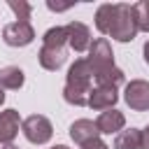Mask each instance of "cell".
Masks as SVG:
<instances>
[{"label":"cell","instance_id":"7","mask_svg":"<svg viewBox=\"0 0 149 149\" xmlns=\"http://www.w3.org/2000/svg\"><path fill=\"white\" fill-rule=\"evenodd\" d=\"M65 30H68V47H70L72 51L81 54V51H86V49L91 47V30H88L86 23H81V21H70V23L65 26Z\"/></svg>","mask_w":149,"mask_h":149},{"label":"cell","instance_id":"12","mask_svg":"<svg viewBox=\"0 0 149 149\" xmlns=\"http://www.w3.org/2000/svg\"><path fill=\"white\" fill-rule=\"evenodd\" d=\"M95 126H98V130L105 133V135L121 133L123 126H126V116H123V112H119V109H107V112H100V116L95 119Z\"/></svg>","mask_w":149,"mask_h":149},{"label":"cell","instance_id":"13","mask_svg":"<svg viewBox=\"0 0 149 149\" xmlns=\"http://www.w3.org/2000/svg\"><path fill=\"white\" fill-rule=\"evenodd\" d=\"M23 70L16 68V65H5L0 68V88H9V91H16L23 86Z\"/></svg>","mask_w":149,"mask_h":149},{"label":"cell","instance_id":"1","mask_svg":"<svg viewBox=\"0 0 149 149\" xmlns=\"http://www.w3.org/2000/svg\"><path fill=\"white\" fill-rule=\"evenodd\" d=\"M91 91H93V70L86 58H77L68 70L63 98H65V102H70L74 107H84V105H88Z\"/></svg>","mask_w":149,"mask_h":149},{"label":"cell","instance_id":"20","mask_svg":"<svg viewBox=\"0 0 149 149\" xmlns=\"http://www.w3.org/2000/svg\"><path fill=\"white\" fill-rule=\"evenodd\" d=\"M81 149H109V147H107V144H105V142H102L100 137H95V140H91V142H86V144H84Z\"/></svg>","mask_w":149,"mask_h":149},{"label":"cell","instance_id":"16","mask_svg":"<svg viewBox=\"0 0 149 149\" xmlns=\"http://www.w3.org/2000/svg\"><path fill=\"white\" fill-rule=\"evenodd\" d=\"M133 19L137 26V33H149V0H140L133 5Z\"/></svg>","mask_w":149,"mask_h":149},{"label":"cell","instance_id":"21","mask_svg":"<svg viewBox=\"0 0 149 149\" xmlns=\"http://www.w3.org/2000/svg\"><path fill=\"white\" fill-rule=\"evenodd\" d=\"M142 149H149V126L142 128Z\"/></svg>","mask_w":149,"mask_h":149},{"label":"cell","instance_id":"14","mask_svg":"<svg viewBox=\"0 0 149 149\" xmlns=\"http://www.w3.org/2000/svg\"><path fill=\"white\" fill-rule=\"evenodd\" d=\"M114 149H142V130L128 128L116 133L114 137Z\"/></svg>","mask_w":149,"mask_h":149},{"label":"cell","instance_id":"3","mask_svg":"<svg viewBox=\"0 0 149 149\" xmlns=\"http://www.w3.org/2000/svg\"><path fill=\"white\" fill-rule=\"evenodd\" d=\"M86 61H88V65L93 70V79H95V74L107 72V70L114 68V54H112V44L107 42V37H98V40L91 42Z\"/></svg>","mask_w":149,"mask_h":149},{"label":"cell","instance_id":"6","mask_svg":"<svg viewBox=\"0 0 149 149\" xmlns=\"http://www.w3.org/2000/svg\"><path fill=\"white\" fill-rule=\"evenodd\" d=\"M2 40L9 47H28L35 40V30L30 21H12L2 28Z\"/></svg>","mask_w":149,"mask_h":149},{"label":"cell","instance_id":"4","mask_svg":"<svg viewBox=\"0 0 149 149\" xmlns=\"http://www.w3.org/2000/svg\"><path fill=\"white\" fill-rule=\"evenodd\" d=\"M21 130H23L26 140L33 142V144H44L54 135V126H51V121L44 114H30V116H26L23 123H21Z\"/></svg>","mask_w":149,"mask_h":149},{"label":"cell","instance_id":"15","mask_svg":"<svg viewBox=\"0 0 149 149\" xmlns=\"http://www.w3.org/2000/svg\"><path fill=\"white\" fill-rule=\"evenodd\" d=\"M114 14H116V5L105 2V5L98 7V12H95V28H98V33L109 35V28L114 23Z\"/></svg>","mask_w":149,"mask_h":149},{"label":"cell","instance_id":"23","mask_svg":"<svg viewBox=\"0 0 149 149\" xmlns=\"http://www.w3.org/2000/svg\"><path fill=\"white\" fill-rule=\"evenodd\" d=\"M51 149H70V147H65V144H56V147H51Z\"/></svg>","mask_w":149,"mask_h":149},{"label":"cell","instance_id":"25","mask_svg":"<svg viewBox=\"0 0 149 149\" xmlns=\"http://www.w3.org/2000/svg\"><path fill=\"white\" fill-rule=\"evenodd\" d=\"M2 149H19V147H14V144H5Z\"/></svg>","mask_w":149,"mask_h":149},{"label":"cell","instance_id":"19","mask_svg":"<svg viewBox=\"0 0 149 149\" xmlns=\"http://www.w3.org/2000/svg\"><path fill=\"white\" fill-rule=\"evenodd\" d=\"M47 7L51 12H65V9L72 7V2H54V0H47Z\"/></svg>","mask_w":149,"mask_h":149},{"label":"cell","instance_id":"8","mask_svg":"<svg viewBox=\"0 0 149 149\" xmlns=\"http://www.w3.org/2000/svg\"><path fill=\"white\" fill-rule=\"evenodd\" d=\"M21 116L16 109H5L0 112V144H12L19 135L21 128Z\"/></svg>","mask_w":149,"mask_h":149},{"label":"cell","instance_id":"24","mask_svg":"<svg viewBox=\"0 0 149 149\" xmlns=\"http://www.w3.org/2000/svg\"><path fill=\"white\" fill-rule=\"evenodd\" d=\"M2 102H5V91L0 88V105H2Z\"/></svg>","mask_w":149,"mask_h":149},{"label":"cell","instance_id":"22","mask_svg":"<svg viewBox=\"0 0 149 149\" xmlns=\"http://www.w3.org/2000/svg\"><path fill=\"white\" fill-rule=\"evenodd\" d=\"M142 54H144V63L149 65V40L144 42V49H142Z\"/></svg>","mask_w":149,"mask_h":149},{"label":"cell","instance_id":"2","mask_svg":"<svg viewBox=\"0 0 149 149\" xmlns=\"http://www.w3.org/2000/svg\"><path fill=\"white\" fill-rule=\"evenodd\" d=\"M135 35H137V26L133 19V5L116 2V14H114V23L109 28V37L116 42H133Z\"/></svg>","mask_w":149,"mask_h":149},{"label":"cell","instance_id":"17","mask_svg":"<svg viewBox=\"0 0 149 149\" xmlns=\"http://www.w3.org/2000/svg\"><path fill=\"white\" fill-rule=\"evenodd\" d=\"M42 44H47V47H65L68 44V30H65V26L49 28L44 33V37H42Z\"/></svg>","mask_w":149,"mask_h":149},{"label":"cell","instance_id":"10","mask_svg":"<svg viewBox=\"0 0 149 149\" xmlns=\"http://www.w3.org/2000/svg\"><path fill=\"white\" fill-rule=\"evenodd\" d=\"M37 58H40V65H42L44 70L56 72V70H61V68L65 65V61H68V49H65V47H47V44H42Z\"/></svg>","mask_w":149,"mask_h":149},{"label":"cell","instance_id":"5","mask_svg":"<svg viewBox=\"0 0 149 149\" xmlns=\"http://www.w3.org/2000/svg\"><path fill=\"white\" fill-rule=\"evenodd\" d=\"M123 100L133 112H147L149 109V81L144 79H130L123 91Z\"/></svg>","mask_w":149,"mask_h":149},{"label":"cell","instance_id":"11","mask_svg":"<svg viewBox=\"0 0 149 149\" xmlns=\"http://www.w3.org/2000/svg\"><path fill=\"white\" fill-rule=\"evenodd\" d=\"M98 135H100V130H98L95 121H91V119H77V121L70 126V137H72V142H77L79 147H84L86 142L95 140Z\"/></svg>","mask_w":149,"mask_h":149},{"label":"cell","instance_id":"9","mask_svg":"<svg viewBox=\"0 0 149 149\" xmlns=\"http://www.w3.org/2000/svg\"><path fill=\"white\" fill-rule=\"evenodd\" d=\"M116 100H119L116 88L93 86V91H91V95H88V107H91V109H98V112H107V109H114Z\"/></svg>","mask_w":149,"mask_h":149},{"label":"cell","instance_id":"18","mask_svg":"<svg viewBox=\"0 0 149 149\" xmlns=\"http://www.w3.org/2000/svg\"><path fill=\"white\" fill-rule=\"evenodd\" d=\"M7 5H9V9L16 14L19 21H28V19H30V12H33V5H30V2H26V0H9Z\"/></svg>","mask_w":149,"mask_h":149}]
</instances>
